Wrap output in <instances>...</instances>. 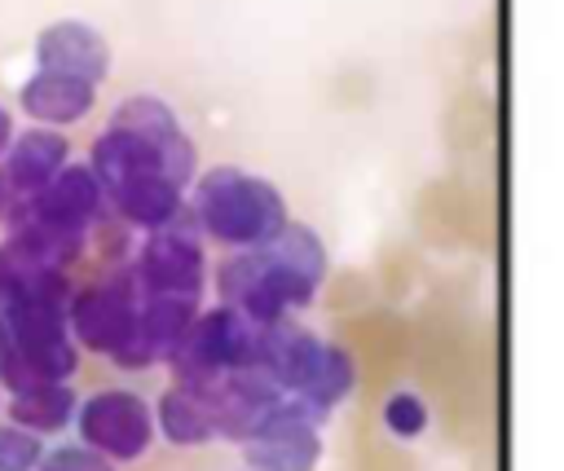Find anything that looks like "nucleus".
I'll use <instances>...</instances> for the list:
<instances>
[{"instance_id": "obj_2", "label": "nucleus", "mask_w": 564, "mask_h": 471, "mask_svg": "<svg viewBox=\"0 0 564 471\" xmlns=\"http://www.w3.org/2000/svg\"><path fill=\"white\" fill-rule=\"evenodd\" d=\"M189 211H194L203 238H212L229 251H256L269 238H278L282 224L291 220L286 198L264 176L234 167V163H216L194 176Z\"/></svg>"}, {"instance_id": "obj_19", "label": "nucleus", "mask_w": 564, "mask_h": 471, "mask_svg": "<svg viewBox=\"0 0 564 471\" xmlns=\"http://www.w3.org/2000/svg\"><path fill=\"white\" fill-rule=\"evenodd\" d=\"M40 471H62V467H57V462H48V458H44V462H40Z\"/></svg>"}, {"instance_id": "obj_12", "label": "nucleus", "mask_w": 564, "mask_h": 471, "mask_svg": "<svg viewBox=\"0 0 564 471\" xmlns=\"http://www.w3.org/2000/svg\"><path fill=\"white\" fill-rule=\"evenodd\" d=\"M75 414H79V392L70 387V379H48V383H35L26 392L4 396V418L44 436V440L75 427Z\"/></svg>"}, {"instance_id": "obj_6", "label": "nucleus", "mask_w": 564, "mask_h": 471, "mask_svg": "<svg viewBox=\"0 0 564 471\" xmlns=\"http://www.w3.org/2000/svg\"><path fill=\"white\" fill-rule=\"evenodd\" d=\"M128 269L141 282V295L203 299V291H207V255H203V229H198L194 211L185 207L172 224H163L154 233H141Z\"/></svg>"}, {"instance_id": "obj_15", "label": "nucleus", "mask_w": 564, "mask_h": 471, "mask_svg": "<svg viewBox=\"0 0 564 471\" xmlns=\"http://www.w3.org/2000/svg\"><path fill=\"white\" fill-rule=\"evenodd\" d=\"M379 418H383V431H388V436H397V440H419V436L427 431V423H432V409H427V401H423L414 387H397V392L383 396Z\"/></svg>"}, {"instance_id": "obj_18", "label": "nucleus", "mask_w": 564, "mask_h": 471, "mask_svg": "<svg viewBox=\"0 0 564 471\" xmlns=\"http://www.w3.org/2000/svg\"><path fill=\"white\" fill-rule=\"evenodd\" d=\"M13 136H18V123H13V110L0 101V158L9 154V145H13Z\"/></svg>"}, {"instance_id": "obj_21", "label": "nucleus", "mask_w": 564, "mask_h": 471, "mask_svg": "<svg viewBox=\"0 0 564 471\" xmlns=\"http://www.w3.org/2000/svg\"><path fill=\"white\" fill-rule=\"evenodd\" d=\"M247 471H251V467H247Z\"/></svg>"}, {"instance_id": "obj_13", "label": "nucleus", "mask_w": 564, "mask_h": 471, "mask_svg": "<svg viewBox=\"0 0 564 471\" xmlns=\"http://www.w3.org/2000/svg\"><path fill=\"white\" fill-rule=\"evenodd\" d=\"M154 423H159V436L176 449H198V445H212L216 440V414H212V401L198 392V387H185V383H172L159 405H154Z\"/></svg>"}, {"instance_id": "obj_20", "label": "nucleus", "mask_w": 564, "mask_h": 471, "mask_svg": "<svg viewBox=\"0 0 564 471\" xmlns=\"http://www.w3.org/2000/svg\"><path fill=\"white\" fill-rule=\"evenodd\" d=\"M0 409H4V401H0Z\"/></svg>"}, {"instance_id": "obj_1", "label": "nucleus", "mask_w": 564, "mask_h": 471, "mask_svg": "<svg viewBox=\"0 0 564 471\" xmlns=\"http://www.w3.org/2000/svg\"><path fill=\"white\" fill-rule=\"evenodd\" d=\"M326 286V242L317 229L286 220L278 238L256 251H229L216 264L220 304L247 313L260 326H282L291 313L308 308Z\"/></svg>"}, {"instance_id": "obj_3", "label": "nucleus", "mask_w": 564, "mask_h": 471, "mask_svg": "<svg viewBox=\"0 0 564 471\" xmlns=\"http://www.w3.org/2000/svg\"><path fill=\"white\" fill-rule=\"evenodd\" d=\"M256 365L282 392L308 396L322 409H335L357 387V357L344 343L322 339V335H313L304 326H291V321L264 330V348H260Z\"/></svg>"}, {"instance_id": "obj_8", "label": "nucleus", "mask_w": 564, "mask_h": 471, "mask_svg": "<svg viewBox=\"0 0 564 471\" xmlns=\"http://www.w3.org/2000/svg\"><path fill=\"white\" fill-rule=\"evenodd\" d=\"M40 224H48V229H57L62 238H70V242H93V229L110 216V202H106V189H101V180H97V172H93V163L84 158V163H66L57 176H53V185L48 189H40L31 202H22Z\"/></svg>"}, {"instance_id": "obj_11", "label": "nucleus", "mask_w": 564, "mask_h": 471, "mask_svg": "<svg viewBox=\"0 0 564 471\" xmlns=\"http://www.w3.org/2000/svg\"><path fill=\"white\" fill-rule=\"evenodd\" d=\"M93 106H97V84L57 70H31L18 88V110L44 128H75L93 114Z\"/></svg>"}, {"instance_id": "obj_5", "label": "nucleus", "mask_w": 564, "mask_h": 471, "mask_svg": "<svg viewBox=\"0 0 564 471\" xmlns=\"http://www.w3.org/2000/svg\"><path fill=\"white\" fill-rule=\"evenodd\" d=\"M141 282L132 277L128 264H115L110 273H101L97 282L75 286L70 295V335L84 352L106 357L110 365H119L141 330Z\"/></svg>"}, {"instance_id": "obj_17", "label": "nucleus", "mask_w": 564, "mask_h": 471, "mask_svg": "<svg viewBox=\"0 0 564 471\" xmlns=\"http://www.w3.org/2000/svg\"><path fill=\"white\" fill-rule=\"evenodd\" d=\"M44 458H48V462H57L62 471H119L110 458H101V453H97V449H88L84 440H75V445H53Z\"/></svg>"}, {"instance_id": "obj_10", "label": "nucleus", "mask_w": 564, "mask_h": 471, "mask_svg": "<svg viewBox=\"0 0 564 471\" xmlns=\"http://www.w3.org/2000/svg\"><path fill=\"white\" fill-rule=\"evenodd\" d=\"M70 163V136L66 128H44V123H26L18 128L9 154L0 158L4 180L13 185L18 202H31L40 189L53 185V176Z\"/></svg>"}, {"instance_id": "obj_4", "label": "nucleus", "mask_w": 564, "mask_h": 471, "mask_svg": "<svg viewBox=\"0 0 564 471\" xmlns=\"http://www.w3.org/2000/svg\"><path fill=\"white\" fill-rule=\"evenodd\" d=\"M264 330L269 326H260L247 313H238V308H229V304L216 299L212 308H203L194 317V326L172 348V357H167L172 383L203 387V383L225 379L229 370L256 365L260 361V348H264Z\"/></svg>"}, {"instance_id": "obj_9", "label": "nucleus", "mask_w": 564, "mask_h": 471, "mask_svg": "<svg viewBox=\"0 0 564 471\" xmlns=\"http://www.w3.org/2000/svg\"><path fill=\"white\" fill-rule=\"evenodd\" d=\"M35 70H57V75L101 84L110 75V44L93 22L57 18L35 35Z\"/></svg>"}, {"instance_id": "obj_14", "label": "nucleus", "mask_w": 564, "mask_h": 471, "mask_svg": "<svg viewBox=\"0 0 564 471\" xmlns=\"http://www.w3.org/2000/svg\"><path fill=\"white\" fill-rule=\"evenodd\" d=\"M242 462L251 471H317L322 427H286L273 436H251L242 440Z\"/></svg>"}, {"instance_id": "obj_16", "label": "nucleus", "mask_w": 564, "mask_h": 471, "mask_svg": "<svg viewBox=\"0 0 564 471\" xmlns=\"http://www.w3.org/2000/svg\"><path fill=\"white\" fill-rule=\"evenodd\" d=\"M44 453H48L44 436H35L9 418L0 423V471H40Z\"/></svg>"}, {"instance_id": "obj_7", "label": "nucleus", "mask_w": 564, "mask_h": 471, "mask_svg": "<svg viewBox=\"0 0 564 471\" xmlns=\"http://www.w3.org/2000/svg\"><path fill=\"white\" fill-rule=\"evenodd\" d=\"M75 431L88 449H97L115 467H128V462H141L150 453V445L159 436V423H154V405L141 392L101 387V392L79 401Z\"/></svg>"}]
</instances>
